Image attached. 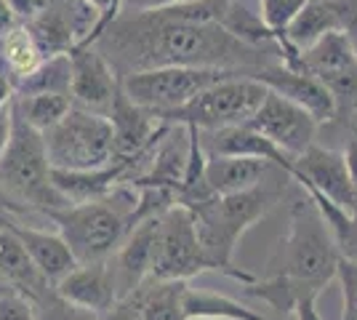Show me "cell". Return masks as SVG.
<instances>
[{"label":"cell","mask_w":357,"mask_h":320,"mask_svg":"<svg viewBox=\"0 0 357 320\" xmlns=\"http://www.w3.org/2000/svg\"><path fill=\"white\" fill-rule=\"evenodd\" d=\"M224 0H178L174 6L126 14L120 11L91 46L123 80L158 67L256 70L280 61L278 51L253 48L216 22Z\"/></svg>","instance_id":"6da1fadb"},{"label":"cell","mask_w":357,"mask_h":320,"mask_svg":"<svg viewBox=\"0 0 357 320\" xmlns=\"http://www.w3.org/2000/svg\"><path fill=\"white\" fill-rule=\"evenodd\" d=\"M339 248L314 208L310 195L294 200L291 224L280 241L278 259H272V275L245 286V296L261 299L283 315H294V307L304 299H317L331 280H336Z\"/></svg>","instance_id":"7a4b0ae2"},{"label":"cell","mask_w":357,"mask_h":320,"mask_svg":"<svg viewBox=\"0 0 357 320\" xmlns=\"http://www.w3.org/2000/svg\"><path fill=\"white\" fill-rule=\"evenodd\" d=\"M291 176L280 174L275 184H259L253 190L245 192H235V195H213V198L203 200L192 206V219L195 229H197V238H200V248L208 259L211 270L213 273H222L232 280H238L243 286L253 283L256 277L245 270L235 267V248H238L240 238L248 232V229L267 216L269 208L280 200L285 190V182Z\"/></svg>","instance_id":"3957f363"},{"label":"cell","mask_w":357,"mask_h":320,"mask_svg":"<svg viewBox=\"0 0 357 320\" xmlns=\"http://www.w3.org/2000/svg\"><path fill=\"white\" fill-rule=\"evenodd\" d=\"M136 208V187L118 184L109 198L91 203H70L45 213L73 251L77 264L107 261L128 232V216Z\"/></svg>","instance_id":"277c9868"},{"label":"cell","mask_w":357,"mask_h":320,"mask_svg":"<svg viewBox=\"0 0 357 320\" xmlns=\"http://www.w3.org/2000/svg\"><path fill=\"white\" fill-rule=\"evenodd\" d=\"M0 187L24 216L48 213L70 206L51 182V166L45 158L43 137L22 121L14 109V131L6 153L0 155Z\"/></svg>","instance_id":"5b68a950"},{"label":"cell","mask_w":357,"mask_h":320,"mask_svg":"<svg viewBox=\"0 0 357 320\" xmlns=\"http://www.w3.org/2000/svg\"><path fill=\"white\" fill-rule=\"evenodd\" d=\"M40 137L54 171H96L112 163V128L105 115L70 107Z\"/></svg>","instance_id":"8992f818"},{"label":"cell","mask_w":357,"mask_h":320,"mask_svg":"<svg viewBox=\"0 0 357 320\" xmlns=\"http://www.w3.org/2000/svg\"><path fill=\"white\" fill-rule=\"evenodd\" d=\"M256 70H222V67H158L131 73L120 80L123 93L134 102L155 112L158 118L165 112H174L195 99L200 91L211 89L213 83L235 75L253 77Z\"/></svg>","instance_id":"52a82bcc"},{"label":"cell","mask_w":357,"mask_h":320,"mask_svg":"<svg viewBox=\"0 0 357 320\" xmlns=\"http://www.w3.org/2000/svg\"><path fill=\"white\" fill-rule=\"evenodd\" d=\"M267 89L248 75H235L213 83L200 91L184 107L160 115L163 123L174 125H195L197 131H216L227 125H245L259 109Z\"/></svg>","instance_id":"ba28073f"},{"label":"cell","mask_w":357,"mask_h":320,"mask_svg":"<svg viewBox=\"0 0 357 320\" xmlns=\"http://www.w3.org/2000/svg\"><path fill=\"white\" fill-rule=\"evenodd\" d=\"M213 273L200 248V238L195 229L192 211L174 203L158 216L155 241H152V280H187L195 275Z\"/></svg>","instance_id":"9c48e42d"},{"label":"cell","mask_w":357,"mask_h":320,"mask_svg":"<svg viewBox=\"0 0 357 320\" xmlns=\"http://www.w3.org/2000/svg\"><path fill=\"white\" fill-rule=\"evenodd\" d=\"M102 14L86 0H40V8L32 19L22 22L43 56L70 54L73 48L86 46Z\"/></svg>","instance_id":"30bf717a"},{"label":"cell","mask_w":357,"mask_h":320,"mask_svg":"<svg viewBox=\"0 0 357 320\" xmlns=\"http://www.w3.org/2000/svg\"><path fill=\"white\" fill-rule=\"evenodd\" d=\"M256 134L269 139L275 147H280L285 155L298 158L307 147L314 144V134L320 128V123L314 121L307 109L288 102L275 91L264 93L259 109L251 115V121L245 123Z\"/></svg>","instance_id":"8fae6325"},{"label":"cell","mask_w":357,"mask_h":320,"mask_svg":"<svg viewBox=\"0 0 357 320\" xmlns=\"http://www.w3.org/2000/svg\"><path fill=\"white\" fill-rule=\"evenodd\" d=\"M70 99L73 107L105 115L115 102L120 77L109 67V61L96 51V46H77L70 54Z\"/></svg>","instance_id":"7c38bea8"},{"label":"cell","mask_w":357,"mask_h":320,"mask_svg":"<svg viewBox=\"0 0 357 320\" xmlns=\"http://www.w3.org/2000/svg\"><path fill=\"white\" fill-rule=\"evenodd\" d=\"M288 176L296 179L304 190H317L331 203H336L347 213H352L357 187L349 182V174L344 168V158L339 153L312 144L298 158H294V168H291Z\"/></svg>","instance_id":"4fadbf2b"},{"label":"cell","mask_w":357,"mask_h":320,"mask_svg":"<svg viewBox=\"0 0 357 320\" xmlns=\"http://www.w3.org/2000/svg\"><path fill=\"white\" fill-rule=\"evenodd\" d=\"M253 80H259L264 89L275 91L278 96L288 99V102H294L301 109H307L317 123H328L336 118V105H333L331 93L326 91V86L317 77L307 75L301 70L285 67L283 61H272V64L256 67Z\"/></svg>","instance_id":"5bb4252c"},{"label":"cell","mask_w":357,"mask_h":320,"mask_svg":"<svg viewBox=\"0 0 357 320\" xmlns=\"http://www.w3.org/2000/svg\"><path fill=\"white\" fill-rule=\"evenodd\" d=\"M155 227L158 216L144 219L126 232L115 254L109 257V270L115 280V296L126 299L131 296L144 280L149 277V264H152V241H155Z\"/></svg>","instance_id":"9a60e30c"},{"label":"cell","mask_w":357,"mask_h":320,"mask_svg":"<svg viewBox=\"0 0 357 320\" xmlns=\"http://www.w3.org/2000/svg\"><path fill=\"white\" fill-rule=\"evenodd\" d=\"M0 224L8 227L19 238V243L24 245V251L30 254L32 264L38 267V273L54 286L59 283L64 275L77 267L73 251L61 241L59 232H48V229L22 224L16 216H0Z\"/></svg>","instance_id":"2e32d148"},{"label":"cell","mask_w":357,"mask_h":320,"mask_svg":"<svg viewBox=\"0 0 357 320\" xmlns=\"http://www.w3.org/2000/svg\"><path fill=\"white\" fill-rule=\"evenodd\" d=\"M54 291L70 305H77L91 312H102L112 305L115 296V280L109 261H91V264H77L75 270L54 283Z\"/></svg>","instance_id":"e0dca14e"},{"label":"cell","mask_w":357,"mask_h":320,"mask_svg":"<svg viewBox=\"0 0 357 320\" xmlns=\"http://www.w3.org/2000/svg\"><path fill=\"white\" fill-rule=\"evenodd\" d=\"M272 163L259 158H238V155H208L203 168V182L213 195H235L259 187L267 179Z\"/></svg>","instance_id":"ac0fdd59"},{"label":"cell","mask_w":357,"mask_h":320,"mask_svg":"<svg viewBox=\"0 0 357 320\" xmlns=\"http://www.w3.org/2000/svg\"><path fill=\"white\" fill-rule=\"evenodd\" d=\"M0 280L19 296H24L27 302L38 299L43 291L51 289V283L32 264L24 245L19 243V238L3 224H0Z\"/></svg>","instance_id":"d6986e66"},{"label":"cell","mask_w":357,"mask_h":320,"mask_svg":"<svg viewBox=\"0 0 357 320\" xmlns=\"http://www.w3.org/2000/svg\"><path fill=\"white\" fill-rule=\"evenodd\" d=\"M344 24V3L342 0H307L298 14L285 27V40L296 51H304L317 43L323 35L342 30Z\"/></svg>","instance_id":"ffe728a7"},{"label":"cell","mask_w":357,"mask_h":320,"mask_svg":"<svg viewBox=\"0 0 357 320\" xmlns=\"http://www.w3.org/2000/svg\"><path fill=\"white\" fill-rule=\"evenodd\" d=\"M123 176H126L123 163H109L107 168H96V171H54L51 168V182L67 203H91V200L109 198V192L123 182Z\"/></svg>","instance_id":"44dd1931"},{"label":"cell","mask_w":357,"mask_h":320,"mask_svg":"<svg viewBox=\"0 0 357 320\" xmlns=\"http://www.w3.org/2000/svg\"><path fill=\"white\" fill-rule=\"evenodd\" d=\"M190 283L187 280H152L147 277L131 294L142 320H184L181 296Z\"/></svg>","instance_id":"7402d4cb"},{"label":"cell","mask_w":357,"mask_h":320,"mask_svg":"<svg viewBox=\"0 0 357 320\" xmlns=\"http://www.w3.org/2000/svg\"><path fill=\"white\" fill-rule=\"evenodd\" d=\"M181 307H184V320H267L256 310L240 305L224 294L192 289V286L184 289Z\"/></svg>","instance_id":"603a6c76"},{"label":"cell","mask_w":357,"mask_h":320,"mask_svg":"<svg viewBox=\"0 0 357 320\" xmlns=\"http://www.w3.org/2000/svg\"><path fill=\"white\" fill-rule=\"evenodd\" d=\"M70 75L73 70H70L67 54L43 56V61L32 73L14 80L16 96H32V93H67L70 96Z\"/></svg>","instance_id":"cb8c5ba5"},{"label":"cell","mask_w":357,"mask_h":320,"mask_svg":"<svg viewBox=\"0 0 357 320\" xmlns=\"http://www.w3.org/2000/svg\"><path fill=\"white\" fill-rule=\"evenodd\" d=\"M40 61H43V54L22 22L6 35H0V67L11 75V80L32 73Z\"/></svg>","instance_id":"d4e9b609"},{"label":"cell","mask_w":357,"mask_h":320,"mask_svg":"<svg viewBox=\"0 0 357 320\" xmlns=\"http://www.w3.org/2000/svg\"><path fill=\"white\" fill-rule=\"evenodd\" d=\"M70 107H73V99L67 93H32V96L14 99L16 115L40 134L56 125L70 112Z\"/></svg>","instance_id":"484cf974"},{"label":"cell","mask_w":357,"mask_h":320,"mask_svg":"<svg viewBox=\"0 0 357 320\" xmlns=\"http://www.w3.org/2000/svg\"><path fill=\"white\" fill-rule=\"evenodd\" d=\"M30 307L38 320H96V312L70 305L67 299H61L59 294L54 291V286L43 291L38 299H32Z\"/></svg>","instance_id":"4316f807"},{"label":"cell","mask_w":357,"mask_h":320,"mask_svg":"<svg viewBox=\"0 0 357 320\" xmlns=\"http://www.w3.org/2000/svg\"><path fill=\"white\" fill-rule=\"evenodd\" d=\"M336 280L342 286L344 312L342 320H357V261H349L339 257L336 264Z\"/></svg>","instance_id":"83f0119b"},{"label":"cell","mask_w":357,"mask_h":320,"mask_svg":"<svg viewBox=\"0 0 357 320\" xmlns=\"http://www.w3.org/2000/svg\"><path fill=\"white\" fill-rule=\"evenodd\" d=\"M0 320H38V318H35L30 302L24 296H19L11 289H3L0 291Z\"/></svg>","instance_id":"f1b7e54d"},{"label":"cell","mask_w":357,"mask_h":320,"mask_svg":"<svg viewBox=\"0 0 357 320\" xmlns=\"http://www.w3.org/2000/svg\"><path fill=\"white\" fill-rule=\"evenodd\" d=\"M96 320H142V318H139V310H136L134 299L126 296V299H115L102 312H96Z\"/></svg>","instance_id":"f546056e"},{"label":"cell","mask_w":357,"mask_h":320,"mask_svg":"<svg viewBox=\"0 0 357 320\" xmlns=\"http://www.w3.org/2000/svg\"><path fill=\"white\" fill-rule=\"evenodd\" d=\"M86 3H91V6H93V8L99 11V14H102L99 24H96V30H93V35H91L89 43H86V46H91V43L96 40V35L105 30L107 24H109V22H112V19H115V16L120 14V0H86Z\"/></svg>","instance_id":"4dcf8cb0"},{"label":"cell","mask_w":357,"mask_h":320,"mask_svg":"<svg viewBox=\"0 0 357 320\" xmlns=\"http://www.w3.org/2000/svg\"><path fill=\"white\" fill-rule=\"evenodd\" d=\"M344 3V24H342V32L347 35V40H349V46L355 51L357 56V0H342Z\"/></svg>","instance_id":"1f68e13d"},{"label":"cell","mask_w":357,"mask_h":320,"mask_svg":"<svg viewBox=\"0 0 357 320\" xmlns=\"http://www.w3.org/2000/svg\"><path fill=\"white\" fill-rule=\"evenodd\" d=\"M178 0H120V11L126 14H139V11H155V8H165L174 6Z\"/></svg>","instance_id":"d6a6232c"},{"label":"cell","mask_w":357,"mask_h":320,"mask_svg":"<svg viewBox=\"0 0 357 320\" xmlns=\"http://www.w3.org/2000/svg\"><path fill=\"white\" fill-rule=\"evenodd\" d=\"M11 131H14V105L0 109V155L6 153V147H8Z\"/></svg>","instance_id":"836d02e7"},{"label":"cell","mask_w":357,"mask_h":320,"mask_svg":"<svg viewBox=\"0 0 357 320\" xmlns=\"http://www.w3.org/2000/svg\"><path fill=\"white\" fill-rule=\"evenodd\" d=\"M8 3V8H11V14L19 19V22H27L35 16V11L40 8V0H6Z\"/></svg>","instance_id":"e575fe53"},{"label":"cell","mask_w":357,"mask_h":320,"mask_svg":"<svg viewBox=\"0 0 357 320\" xmlns=\"http://www.w3.org/2000/svg\"><path fill=\"white\" fill-rule=\"evenodd\" d=\"M342 158H344V168H347V174H349V182L357 187V139L355 137L347 142Z\"/></svg>","instance_id":"d590c367"},{"label":"cell","mask_w":357,"mask_h":320,"mask_svg":"<svg viewBox=\"0 0 357 320\" xmlns=\"http://www.w3.org/2000/svg\"><path fill=\"white\" fill-rule=\"evenodd\" d=\"M16 99V89H14V80H11V75L0 67V109L8 105H14Z\"/></svg>","instance_id":"8d00e7d4"},{"label":"cell","mask_w":357,"mask_h":320,"mask_svg":"<svg viewBox=\"0 0 357 320\" xmlns=\"http://www.w3.org/2000/svg\"><path fill=\"white\" fill-rule=\"evenodd\" d=\"M339 254H342L344 259L357 261V222H355V227H352V232H349V238L339 245Z\"/></svg>","instance_id":"74e56055"},{"label":"cell","mask_w":357,"mask_h":320,"mask_svg":"<svg viewBox=\"0 0 357 320\" xmlns=\"http://www.w3.org/2000/svg\"><path fill=\"white\" fill-rule=\"evenodd\" d=\"M19 24V19L11 14V8H8V3L6 0H0V35H6V32L16 27Z\"/></svg>","instance_id":"f35d334b"},{"label":"cell","mask_w":357,"mask_h":320,"mask_svg":"<svg viewBox=\"0 0 357 320\" xmlns=\"http://www.w3.org/2000/svg\"><path fill=\"white\" fill-rule=\"evenodd\" d=\"M0 216H24V211L8 200V195L3 192V187H0Z\"/></svg>","instance_id":"ab89813d"},{"label":"cell","mask_w":357,"mask_h":320,"mask_svg":"<svg viewBox=\"0 0 357 320\" xmlns=\"http://www.w3.org/2000/svg\"><path fill=\"white\" fill-rule=\"evenodd\" d=\"M352 216L357 219V192H355V206H352Z\"/></svg>","instance_id":"60d3db41"}]
</instances>
